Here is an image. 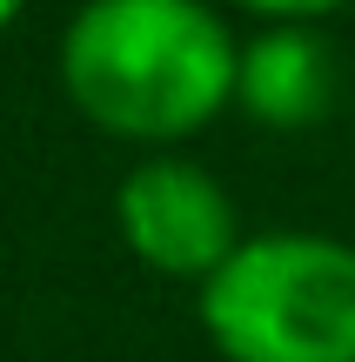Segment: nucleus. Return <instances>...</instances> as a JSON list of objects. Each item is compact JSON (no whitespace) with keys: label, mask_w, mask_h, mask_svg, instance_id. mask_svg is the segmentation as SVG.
Wrapping results in <instances>:
<instances>
[{"label":"nucleus","mask_w":355,"mask_h":362,"mask_svg":"<svg viewBox=\"0 0 355 362\" xmlns=\"http://www.w3.org/2000/svg\"><path fill=\"white\" fill-rule=\"evenodd\" d=\"M241 40L208 0H80L61 34V88L101 134L168 155L235 107Z\"/></svg>","instance_id":"f257e3e1"},{"label":"nucleus","mask_w":355,"mask_h":362,"mask_svg":"<svg viewBox=\"0 0 355 362\" xmlns=\"http://www.w3.org/2000/svg\"><path fill=\"white\" fill-rule=\"evenodd\" d=\"M195 309L222 362H355V248L315 228L248 235Z\"/></svg>","instance_id":"f03ea898"},{"label":"nucleus","mask_w":355,"mask_h":362,"mask_svg":"<svg viewBox=\"0 0 355 362\" xmlns=\"http://www.w3.org/2000/svg\"><path fill=\"white\" fill-rule=\"evenodd\" d=\"M114 221H121V242L155 275H174V282H195V288L248 242L228 188L188 155L134 161L114 188Z\"/></svg>","instance_id":"7ed1b4c3"},{"label":"nucleus","mask_w":355,"mask_h":362,"mask_svg":"<svg viewBox=\"0 0 355 362\" xmlns=\"http://www.w3.org/2000/svg\"><path fill=\"white\" fill-rule=\"evenodd\" d=\"M235 107L255 128L308 134L335 107V54L315 27H255L241 40L235 67Z\"/></svg>","instance_id":"20e7f679"},{"label":"nucleus","mask_w":355,"mask_h":362,"mask_svg":"<svg viewBox=\"0 0 355 362\" xmlns=\"http://www.w3.org/2000/svg\"><path fill=\"white\" fill-rule=\"evenodd\" d=\"M241 13H255L262 27H315L329 13H342L349 0H235Z\"/></svg>","instance_id":"39448f33"},{"label":"nucleus","mask_w":355,"mask_h":362,"mask_svg":"<svg viewBox=\"0 0 355 362\" xmlns=\"http://www.w3.org/2000/svg\"><path fill=\"white\" fill-rule=\"evenodd\" d=\"M20 7H27V0H0V27H7V21H13Z\"/></svg>","instance_id":"423d86ee"}]
</instances>
